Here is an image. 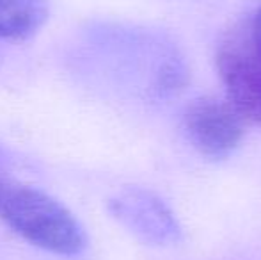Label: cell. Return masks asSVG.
Here are the masks:
<instances>
[{
    "label": "cell",
    "mask_w": 261,
    "mask_h": 260,
    "mask_svg": "<svg viewBox=\"0 0 261 260\" xmlns=\"http://www.w3.org/2000/svg\"><path fill=\"white\" fill-rule=\"evenodd\" d=\"M0 221L32 246L61 257L80 255L87 237L79 219L48 193L0 173Z\"/></svg>",
    "instance_id": "obj_2"
},
{
    "label": "cell",
    "mask_w": 261,
    "mask_h": 260,
    "mask_svg": "<svg viewBox=\"0 0 261 260\" xmlns=\"http://www.w3.org/2000/svg\"><path fill=\"white\" fill-rule=\"evenodd\" d=\"M217 69L226 98L247 125L261 129V4L226 32Z\"/></svg>",
    "instance_id": "obj_3"
},
{
    "label": "cell",
    "mask_w": 261,
    "mask_h": 260,
    "mask_svg": "<svg viewBox=\"0 0 261 260\" xmlns=\"http://www.w3.org/2000/svg\"><path fill=\"white\" fill-rule=\"evenodd\" d=\"M11 166H13L11 157L7 155L2 148H0V173H4V171H11Z\"/></svg>",
    "instance_id": "obj_7"
},
{
    "label": "cell",
    "mask_w": 261,
    "mask_h": 260,
    "mask_svg": "<svg viewBox=\"0 0 261 260\" xmlns=\"http://www.w3.org/2000/svg\"><path fill=\"white\" fill-rule=\"evenodd\" d=\"M50 14L48 0H0V43L32 38Z\"/></svg>",
    "instance_id": "obj_6"
},
{
    "label": "cell",
    "mask_w": 261,
    "mask_h": 260,
    "mask_svg": "<svg viewBox=\"0 0 261 260\" xmlns=\"http://www.w3.org/2000/svg\"><path fill=\"white\" fill-rule=\"evenodd\" d=\"M245 120L227 98L199 97L185 107L181 129L189 143L208 159H226L240 146Z\"/></svg>",
    "instance_id": "obj_4"
},
{
    "label": "cell",
    "mask_w": 261,
    "mask_h": 260,
    "mask_svg": "<svg viewBox=\"0 0 261 260\" xmlns=\"http://www.w3.org/2000/svg\"><path fill=\"white\" fill-rule=\"evenodd\" d=\"M76 63L84 73L110 84L112 89L160 100L185 84V64L171 43L141 29L98 27L80 43Z\"/></svg>",
    "instance_id": "obj_1"
},
{
    "label": "cell",
    "mask_w": 261,
    "mask_h": 260,
    "mask_svg": "<svg viewBox=\"0 0 261 260\" xmlns=\"http://www.w3.org/2000/svg\"><path fill=\"white\" fill-rule=\"evenodd\" d=\"M109 212L128 232L151 246H174L183 237L172 208L149 189H121L109 200Z\"/></svg>",
    "instance_id": "obj_5"
}]
</instances>
